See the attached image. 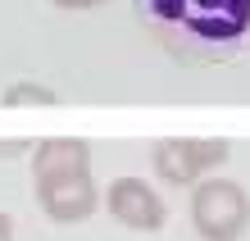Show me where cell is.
Instances as JSON below:
<instances>
[{
    "label": "cell",
    "instance_id": "9",
    "mask_svg": "<svg viewBox=\"0 0 250 241\" xmlns=\"http://www.w3.org/2000/svg\"><path fill=\"white\" fill-rule=\"evenodd\" d=\"M0 241H14V223H9V214H0Z\"/></svg>",
    "mask_w": 250,
    "mask_h": 241
},
{
    "label": "cell",
    "instance_id": "2",
    "mask_svg": "<svg viewBox=\"0 0 250 241\" xmlns=\"http://www.w3.org/2000/svg\"><path fill=\"white\" fill-rule=\"evenodd\" d=\"M191 228L205 241H241L250 228V196L232 177H205L191 187Z\"/></svg>",
    "mask_w": 250,
    "mask_h": 241
},
{
    "label": "cell",
    "instance_id": "6",
    "mask_svg": "<svg viewBox=\"0 0 250 241\" xmlns=\"http://www.w3.org/2000/svg\"><path fill=\"white\" fill-rule=\"evenodd\" d=\"M68 173H91V150L78 137H50L32 150V182H50V177Z\"/></svg>",
    "mask_w": 250,
    "mask_h": 241
},
{
    "label": "cell",
    "instance_id": "10",
    "mask_svg": "<svg viewBox=\"0 0 250 241\" xmlns=\"http://www.w3.org/2000/svg\"><path fill=\"white\" fill-rule=\"evenodd\" d=\"M5 150H27V141H0V155Z\"/></svg>",
    "mask_w": 250,
    "mask_h": 241
},
{
    "label": "cell",
    "instance_id": "5",
    "mask_svg": "<svg viewBox=\"0 0 250 241\" xmlns=\"http://www.w3.org/2000/svg\"><path fill=\"white\" fill-rule=\"evenodd\" d=\"M105 200L91 173H68V177H50L37 182V205L46 209V219L55 223H82L96 214V205Z\"/></svg>",
    "mask_w": 250,
    "mask_h": 241
},
{
    "label": "cell",
    "instance_id": "7",
    "mask_svg": "<svg viewBox=\"0 0 250 241\" xmlns=\"http://www.w3.org/2000/svg\"><path fill=\"white\" fill-rule=\"evenodd\" d=\"M60 96L50 91V87H37V82H19L9 87L5 96H0V105H9V110H19V105H55Z\"/></svg>",
    "mask_w": 250,
    "mask_h": 241
},
{
    "label": "cell",
    "instance_id": "8",
    "mask_svg": "<svg viewBox=\"0 0 250 241\" xmlns=\"http://www.w3.org/2000/svg\"><path fill=\"white\" fill-rule=\"evenodd\" d=\"M55 9H68V14H82V9H96V5H105V0H50Z\"/></svg>",
    "mask_w": 250,
    "mask_h": 241
},
{
    "label": "cell",
    "instance_id": "1",
    "mask_svg": "<svg viewBox=\"0 0 250 241\" xmlns=\"http://www.w3.org/2000/svg\"><path fill=\"white\" fill-rule=\"evenodd\" d=\"M137 14L182 64H223L250 41V0H137Z\"/></svg>",
    "mask_w": 250,
    "mask_h": 241
},
{
    "label": "cell",
    "instance_id": "3",
    "mask_svg": "<svg viewBox=\"0 0 250 241\" xmlns=\"http://www.w3.org/2000/svg\"><path fill=\"white\" fill-rule=\"evenodd\" d=\"M232 155V146L223 137H164L150 146L155 177L168 187H196L205 182L218 164Z\"/></svg>",
    "mask_w": 250,
    "mask_h": 241
},
{
    "label": "cell",
    "instance_id": "4",
    "mask_svg": "<svg viewBox=\"0 0 250 241\" xmlns=\"http://www.w3.org/2000/svg\"><path fill=\"white\" fill-rule=\"evenodd\" d=\"M105 209L132 232H159L168 219V205L146 177H119L109 191H105Z\"/></svg>",
    "mask_w": 250,
    "mask_h": 241
}]
</instances>
